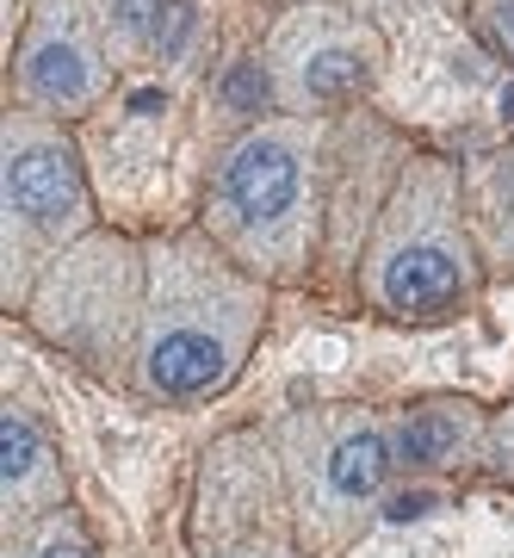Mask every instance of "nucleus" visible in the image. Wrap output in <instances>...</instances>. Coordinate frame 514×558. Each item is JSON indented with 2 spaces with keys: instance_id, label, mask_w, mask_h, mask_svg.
Instances as JSON below:
<instances>
[{
  "instance_id": "obj_4",
  "label": "nucleus",
  "mask_w": 514,
  "mask_h": 558,
  "mask_svg": "<svg viewBox=\"0 0 514 558\" xmlns=\"http://www.w3.org/2000/svg\"><path fill=\"white\" fill-rule=\"evenodd\" d=\"M304 205V143L297 131H255L218 174V218L248 255H292Z\"/></svg>"
},
{
  "instance_id": "obj_15",
  "label": "nucleus",
  "mask_w": 514,
  "mask_h": 558,
  "mask_svg": "<svg viewBox=\"0 0 514 558\" xmlns=\"http://www.w3.org/2000/svg\"><path fill=\"white\" fill-rule=\"evenodd\" d=\"M435 509H440L435 490H403V497L384 502V515H391V521H421V515H435Z\"/></svg>"
},
{
  "instance_id": "obj_17",
  "label": "nucleus",
  "mask_w": 514,
  "mask_h": 558,
  "mask_svg": "<svg viewBox=\"0 0 514 558\" xmlns=\"http://www.w3.org/2000/svg\"><path fill=\"white\" fill-rule=\"evenodd\" d=\"M248 558H260V553H248Z\"/></svg>"
},
{
  "instance_id": "obj_6",
  "label": "nucleus",
  "mask_w": 514,
  "mask_h": 558,
  "mask_svg": "<svg viewBox=\"0 0 514 558\" xmlns=\"http://www.w3.org/2000/svg\"><path fill=\"white\" fill-rule=\"evenodd\" d=\"M396 472V453H391V435L366 416H341L329 422L317 440H310V472L304 478L317 484V502L304 509L310 515H366L384 484Z\"/></svg>"
},
{
  "instance_id": "obj_3",
  "label": "nucleus",
  "mask_w": 514,
  "mask_h": 558,
  "mask_svg": "<svg viewBox=\"0 0 514 558\" xmlns=\"http://www.w3.org/2000/svg\"><path fill=\"white\" fill-rule=\"evenodd\" d=\"M87 223V180L75 149L38 119L7 124V274L25 267V242H69Z\"/></svg>"
},
{
  "instance_id": "obj_8",
  "label": "nucleus",
  "mask_w": 514,
  "mask_h": 558,
  "mask_svg": "<svg viewBox=\"0 0 514 558\" xmlns=\"http://www.w3.org/2000/svg\"><path fill=\"white\" fill-rule=\"evenodd\" d=\"M477 447H484V416L465 398H428L416 410H403L391 428V453L403 472H446Z\"/></svg>"
},
{
  "instance_id": "obj_9",
  "label": "nucleus",
  "mask_w": 514,
  "mask_h": 558,
  "mask_svg": "<svg viewBox=\"0 0 514 558\" xmlns=\"http://www.w3.org/2000/svg\"><path fill=\"white\" fill-rule=\"evenodd\" d=\"M112 260H124V248H112ZM112 260H106V279H99V286H87V279H81V255H69V260L57 267L62 311H38L44 336L69 341V348H75V354H87V360H106V348L119 341L112 286H119V279H137L131 267H112Z\"/></svg>"
},
{
  "instance_id": "obj_10",
  "label": "nucleus",
  "mask_w": 514,
  "mask_h": 558,
  "mask_svg": "<svg viewBox=\"0 0 514 558\" xmlns=\"http://www.w3.org/2000/svg\"><path fill=\"white\" fill-rule=\"evenodd\" d=\"M372 81V50L359 38H310V50L292 62V87L297 100L310 106H329V100H347Z\"/></svg>"
},
{
  "instance_id": "obj_14",
  "label": "nucleus",
  "mask_w": 514,
  "mask_h": 558,
  "mask_svg": "<svg viewBox=\"0 0 514 558\" xmlns=\"http://www.w3.org/2000/svg\"><path fill=\"white\" fill-rule=\"evenodd\" d=\"M484 32H490L495 50L514 57V0H484Z\"/></svg>"
},
{
  "instance_id": "obj_2",
  "label": "nucleus",
  "mask_w": 514,
  "mask_h": 558,
  "mask_svg": "<svg viewBox=\"0 0 514 558\" xmlns=\"http://www.w3.org/2000/svg\"><path fill=\"white\" fill-rule=\"evenodd\" d=\"M366 299L396 323H453L477 299V260L465 248L458 193L446 168H416L366 255Z\"/></svg>"
},
{
  "instance_id": "obj_16",
  "label": "nucleus",
  "mask_w": 514,
  "mask_h": 558,
  "mask_svg": "<svg viewBox=\"0 0 514 558\" xmlns=\"http://www.w3.org/2000/svg\"><path fill=\"white\" fill-rule=\"evenodd\" d=\"M502 124H514V81L502 87Z\"/></svg>"
},
{
  "instance_id": "obj_5",
  "label": "nucleus",
  "mask_w": 514,
  "mask_h": 558,
  "mask_svg": "<svg viewBox=\"0 0 514 558\" xmlns=\"http://www.w3.org/2000/svg\"><path fill=\"white\" fill-rule=\"evenodd\" d=\"M20 81L50 112H87L106 94V50L75 0H44L38 25L25 32Z\"/></svg>"
},
{
  "instance_id": "obj_13",
  "label": "nucleus",
  "mask_w": 514,
  "mask_h": 558,
  "mask_svg": "<svg viewBox=\"0 0 514 558\" xmlns=\"http://www.w3.org/2000/svg\"><path fill=\"white\" fill-rule=\"evenodd\" d=\"M223 100L236 106V112H260V106L273 100V81L260 62H236L230 75H223Z\"/></svg>"
},
{
  "instance_id": "obj_7",
  "label": "nucleus",
  "mask_w": 514,
  "mask_h": 558,
  "mask_svg": "<svg viewBox=\"0 0 514 558\" xmlns=\"http://www.w3.org/2000/svg\"><path fill=\"white\" fill-rule=\"evenodd\" d=\"M0 478H7V515L32 521V515H57V502L69 497V478H62V459L50 447L32 410L7 403L0 410Z\"/></svg>"
},
{
  "instance_id": "obj_12",
  "label": "nucleus",
  "mask_w": 514,
  "mask_h": 558,
  "mask_svg": "<svg viewBox=\"0 0 514 558\" xmlns=\"http://www.w3.org/2000/svg\"><path fill=\"white\" fill-rule=\"evenodd\" d=\"M13 558H94V539L81 534V521L69 515V509H57V515H44L38 527H25Z\"/></svg>"
},
{
  "instance_id": "obj_11",
  "label": "nucleus",
  "mask_w": 514,
  "mask_h": 558,
  "mask_svg": "<svg viewBox=\"0 0 514 558\" xmlns=\"http://www.w3.org/2000/svg\"><path fill=\"white\" fill-rule=\"evenodd\" d=\"M477 218H484V248H490V260L514 267V149L509 156H495V168L484 174Z\"/></svg>"
},
{
  "instance_id": "obj_1",
  "label": "nucleus",
  "mask_w": 514,
  "mask_h": 558,
  "mask_svg": "<svg viewBox=\"0 0 514 558\" xmlns=\"http://www.w3.org/2000/svg\"><path fill=\"white\" fill-rule=\"evenodd\" d=\"M260 329V286L205 242H174L149 267L137 373L168 403H198L242 373Z\"/></svg>"
}]
</instances>
